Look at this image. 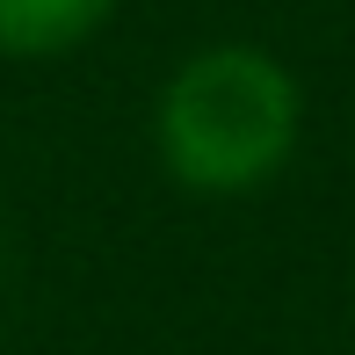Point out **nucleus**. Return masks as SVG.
Wrapping results in <instances>:
<instances>
[{"label":"nucleus","instance_id":"f257e3e1","mask_svg":"<svg viewBox=\"0 0 355 355\" xmlns=\"http://www.w3.org/2000/svg\"><path fill=\"white\" fill-rule=\"evenodd\" d=\"M297 123V80L276 58L254 44H211L159 94V159L182 189L247 196L290 159Z\"/></svg>","mask_w":355,"mask_h":355},{"label":"nucleus","instance_id":"f03ea898","mask_svg":"<svg viewBox=\"0 0 355 355\" xmlns=\"http://www.w3.org/2000/svg\"><path fill=\"white\" fill-rule=\"evenodd\" d=\"M116 0H0V51L8 58H58L109 22Z\"/></svg>","mask_w":355,"mask_h":355}]
</instances>
